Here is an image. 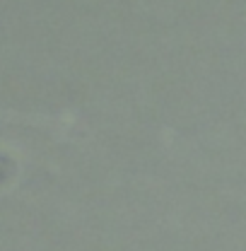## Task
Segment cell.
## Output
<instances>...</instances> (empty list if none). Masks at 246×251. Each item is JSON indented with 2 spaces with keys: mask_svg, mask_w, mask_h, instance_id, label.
Listing matches in <instances>:
<instances>
[{
  "mask_svg": "<svg viewBox=\"0 0 246 251\" xmlns=\"http://www.w3.org/2000/svg\"><path fill=\"white\" fill-rule=\"evenodd\" d=\"M17 176V159L7 150H0V188L10 186Z\"/></svg>",
  "mask_w": 246,
  "mask_h": 251,
  "instance_id": "6da1fadb",
  "label": "cell"
}]
</instances>
